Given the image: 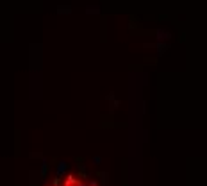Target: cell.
<instances>
[{"instance_id": "obj_1", "label": "cell", "mask_w": 207, "mask_h": 186, "mask_svg": "<svg viewBox=\"0 0 207 186\" xmlns=\"http://www.w3.org/2000/svg\"><path fill=\"white\" fill-rule=\"evenodd\" d=\"M45 186H100L93 177L80 174V172H66L61 174L57 177H54L52 181H48Z\"/></svg>"}]
</instances>
